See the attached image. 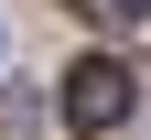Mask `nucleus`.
Here are the masks:
<instances>
[{
    "label": "nucleus",
    "instance_id": "nucleus-1",
    "mask_svg": "<svg viewBox=\"0 0 151 140\" xmlns=\"http://www.w3.org/2000/svg\"><path fill=\"white\" fill-rule=\"evenodd\" d=\"M119 118H129V65L119 54H76L65 65V129L97 140V129H119Z\"/></svg>",
    "mask_w": 151,
    "mask_h": 140
},
{
    "label": "nucleus",
    "instance_id": "nucleus-2",
    "mask_svg": "<svg viewBox=\"0 0 151 140\" xmlns=\"http://www.w3.org/2000/svg\"><path fill=\"white\" fill-rule=\"evenodd\" d=\"M97 11H108V22H151V0H97Z\"/></svg>",
    "mask_w": 151,
    "mask_h": 140
}]
</instances>
